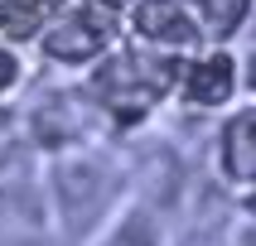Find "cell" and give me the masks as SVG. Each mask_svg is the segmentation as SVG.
<instances>
[{"label": "cell", "instance_id": "8fae6325", "mask_svg": "<svg viewBox=\"0 0 256 246\" xmlns=\"http://www.w3.org/2000/svg\"><path fill=\"white\" fill-rule=\"evenodd\" d=\"M228 246H256V217H237V227H232V242Z\"/></svg>", "mask_w": 256, "mask_h": 246}, {"label": "cell", "instance_id": "5b68a950", "mask_svg": "<svg viewBox=\"0 0 256 246\" xmlns=\"http://www.w3.org/2000/svg\"><path fill=\"white\" fill-rule=\"evenodd\" d=\"M242 97V68H237V48L232 43H198L194 53L179 58V77H174V111L208 116L228 111Z\"/></svg>", "mask_w": 256, "mask_h": 246}, {"label": "cell", "instance_id": "3957f363", "mask_svg": "<svg viewBox=\"0 0 256 246\" xmlns=\"http://www.w3.org/2000/svg\"><path fill=\"white\" fill-rule=\"evenodd\" d=\"M14 106H20V126H24L39 159L68 155L78 145H92L106 135L97 111H92V101H87V92H82V77H68V72L44 68L39 77L29 72V82L14 97Z\"/></svg>", "mask_w": 256, "mask_h": 246}, {"label": "cell", "instance_id": "8992f818", "mask_svg": "<svg viewBox=\"0 0 256 246\" xmlns=\"http://www.w3.org/2000/svg\"><path fill=\"white\" fill-rule=\"evenodd\" d=\"M203 164L228 193H256V97H237L228 111L213 116Z\"/></svg>", "mask_w": 256, "mask_h": 246}, {"label": "cell", "instance_id": "7c38bea8", "mask_svg": "<svg viewBox=\"0 0 256 246\" xmlns=\"http://www.w3.org/2000/svg\"><path fill=\"white\" fill-rule=\"evenodd\" d=\"M97 5H102V10H112V14H116V19H121V14H126V10H130V5H136V0H97Z\"/></svg>", "mask_w": 256, "mask_h": 246}, {"label": "cell", "instance_id": "9c48e42d", "mask_svg": "<svg viewBox=\"0 0 256 246\" xmlns=\"http://www.w3.org/2000/svg\"><path fill=\"white\" fill-rule=\"evenodd\" d=\"M188 10L198 14L203 34L213 43H232L256 14V0H188Z\"/></svg>", "mask_w": 256, "mask_h": 246}, {"label": "cell", "instance_id": "52a82bcc", "mask_svg": "<svg viewBox=\"0 0 256 246\" xmlns=\"http://www.w3.org/2000/svg\"><path fill=\"white\" fill-rule=\"evenodd\" d=\"M121 39L140 43V48H155V53L184 58L198 43H208V34H203L198 14L188 10V0H136L121 14Z\"/></svg>", "mask_w": 256, "mask_h": 246}, {"label": "cell", "instance_id": "277c9868", "mask_svg": "<svg viewBox=\"0 0 256 246\" xmlns=\"http://www.w3.org/2000/svg\"><path fill=\"white\" fill-rule=\"evenodd\" d=\"M121 39V19L102 10L97 0H68L44 14L39 34H34V58L48 72H68L82 77L97 58H106Z\"/></svg>", "mask_w": 256, "mask_h": 246}, {"label": "cell", "instance_id": "6da1fadb", "mask_svg": "<svg viewBox=\"0 0 256 246\" xmlns=\"http://www.w3.org/2000/svg\"><path fill=\"white\" fill-rule=\"evenodd\" d=\"M39 184L54 237L63 246H92V237L130 198V145L102 135L68 155L39 159Z\"/></svg>", "mask_w": 256, "mask_h": 246}, {"label": "cell", "instance_id": "4fadbf2b", "mask_svg": "<svg viewBox=\"0 0 256 246\" xmlns=\"http://www.w3.org/2000/svg\"><path fill=\"white\" fill-rule=\"evenodd\" d=\"M237 208H242L246 217H256V193H246V198H237Z\"/></svg>", "mask_w": 256, "mask_h": 246}, {"label": "cell", "instance_id": "7a4b0ae2", "mask_svg": "<svg viewBox=\"0 0 256 246\" xmlns=\"http://www.w3.org/2000/svg\"><path fill=\"white\" fill-rule=\"evenodd\" d=\"M174 77H179V58L140 48L130 39H116V48L106 58H97L82 72V92L97 111L102 130L126 140L140 135L170 111L174 101Z\"/></svg>", "mask_w": 256, "mask_h": 246}, {"label": "cell", "instance_id": "ba28073f", "mask_svg": "<svg viewBox=\"0 0 256 246\" xmlns=\"http://www.w3.org/2000/svg\"><path fill=\"white\" fill-rule=\"evenodd\" d=\"M164 242H170V217L160 213L155 203L136 198V193H130V198L116 208V217L92 237V246H164Z\"/></svg>", "mask_w": 256, "mask_h": 246}, {"label": "cell", "instance_id": "30bf717a", "mask_svg": "<svg viewBox=\"0 0 256 246\" xmlns=\"http://www.w3.org/2000/svg\"><path fill=\"white\" fill-rule=\"evenodd\" d=\"M24 82H29V48L0 34V106L20 97Z\"/></svg>", "mask_w": 256, "mask_h": 246}]
</instances>
